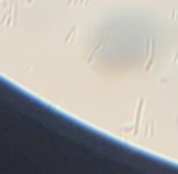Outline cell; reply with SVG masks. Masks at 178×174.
<instances>
[{
  "instance_id": "6da1fadb",
  "label": "cell",
  "mask_w": 178,
  "mask_h": 174,
  "mask_svg": "<svg viewBox=\"0 0 178 174\" xmlns=\"http://www.w3.org/2000/svg\"><path fill=\"white\" fill-rule=\"evenodd\" d=\"M154 56H156V41L152 38H148V41H146V66H144V71H150V67L154 64Z\"/></svg>"
},
{
  "instance_id": "7a4b0ae2",
  "label": "cell",
  "mask_w": 178,
  "mask_h": 174,
  "mask_svg": "<svg viewBox=\"0 0 178 174\" xmlns=\"http://www.w3.org/2000/svg\"><path fill=\"white\" fill-rule=\"evenodd\" d=\"M143 107H144V97H141V99H139V105H137V112H135V123H133V135H137V133H139V123H141Z\"/></svg>"
},
{
  "instance_id": "3957f363",
  "label": "cell",
  "mask_w": 178,
  "mask_h": 174,
  "mask_svg": "<svg viewBox=\"0 0 178 174\" xmlns=\"http://www.w3.org/2000/svg\"><path fill=\"white\" fill-rule=\"evenodd\" d=\"M77 32V26H71V30H70V34L66 36V41H70V39H73V34Z\"/></svg>"
},
{
  "instance_id": "277c9868",
  "label": "cell",
  "mask_w": 178,
  "mask_h": 174,
  "mask_svg": "<svg viewBox=\"0 0 178 174\" xmlns=\"http://www.w3.org/2000/svg\"><path fill=\"white\" fill-rule=\"evenodd\" d=\"M26 2H28V4H32V0H26Z\"/></svg>"
}]
</instances>
